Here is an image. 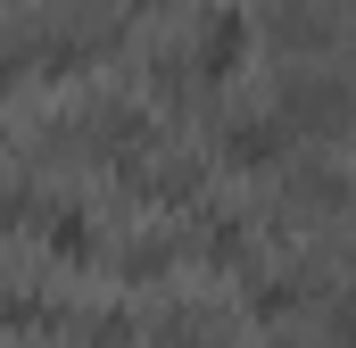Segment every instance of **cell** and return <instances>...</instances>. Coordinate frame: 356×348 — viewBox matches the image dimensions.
Returning <instances> with one entry per match:
<instances>
[{
    "instance_id": "obj_1",
    "label": "cell",
    "mask_w": 356,
    "mask_h": 348,
    "mask_svg": "<svg viewBox=\"0 0 356 348\" xmlns=\"http://www.w3.org/2000/svg\"><path fill=\"white\" fill-rule=\"evenodd\" d=\"M241 58H249V17L241 8H207L199 17V67L207 75H232Z\"/></svg>"
},
{
    "instance_id": "obj_2",
    "label": "cell",
    "mask_w": 356,
    "mask_h": 348,
    "mask_svg": "<svg viewBox=\"0 0 356 348\" xmlns=\"http://www.w3.org/2000/svg\"><path fill=\"white\" fill-rule=\"evenodd\" d=\"M282 141H290V125H282V116H249V125H232V133H224V158H241V166H273V158H282Z\"/></svg>"
},
{
    "instance_id": "obj_3",
    "label": "cell",
    "mask_w": 356,
    "mask_h": 348,
    "mask_svg": "<svg viewBox=\"0 0 356 348\" xmlns=\"http://www.w3.org/2000/svg\"><path fill=\"white\" fill-rule=\"evenodd\" d=\"M241 249H249V216H207V258L241 265Z\"/></svg>"
},
{
    "instance_id": "obj_4",
    "label": "cell",
    "mask_w": 356,
    "mask_h": 348,
    "mask_svg": "<svg viewBox=\"0 0 356 348\" xmlns=\"http://www.w3.org/2000/svg\"><path fill=\"white\" fill-rule=\"evenodd\" d=\"M298 299H307L298 282H257V290H249V315H257V324H282V315H298Z\"/></svg>"
},
{
    "instance_id": "obj_5",
    "label": "cell",
    "mask_w": 356,
    "mask_h": 348,
    "mask_svg": "<svg viewBox=\"0 0 356 348\" xmlns=\"http://www.w3.org/2000/svg\"><path fill=\"white\" fill-rule=\"evenodd\" d=\"M50 249H58L67 265H83L91 258V224H83V216H58V224H50Z\"/></svg>"
},
{
    "instance_id": "obj_6",
    "label": "cell",
    "mask_w": 356,
    "mask_h": 348,
    "mask_svg": "<svg viewBox=\"0 0 356 348\" xmlns=\"http://www.w3.org/2000/svg\"><path fill=\"white\" fill-rule=\"evenodd\" d=\"M91 348H133V315H99L91 324Z\"/></svg>"
}]
</instances>
